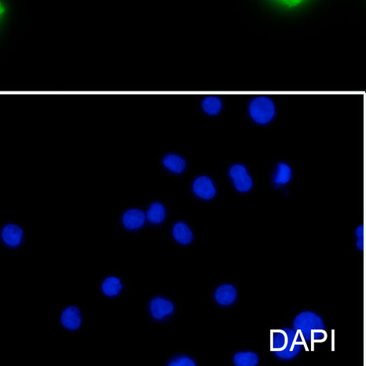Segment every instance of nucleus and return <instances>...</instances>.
Returning a JSON list of instances; mask_svg holds the SVG:
<instances>
[{
  "instance_id": "9b49d317",
  "label": "nucleus",
  "mask_w": 366,
  "mask_h": 366,
  "mask_svg": "<svg viewBox=\"0 0 366 366\" xmlns=\"http://www.w3.org/2000/svg\"><path fill=\"white\" fill-rule=\"evenodd\" d=\"M102 295L109 298L117 297L123 293L125 283L123 279L115 275H109L102 279L99 284Z\"/></svg>"
},
{
  "instance_id": "dca6fc26",
  "label": "nucleus",
  "mask_w": 366,
  "mask_h": 366,
  "mask_svg": "<svg viewBox=\"0 0 366 366\" xmlns=\"http://www.w3.org/2000/svg\"><path fill=\"white\" fill-rule=\"evenodd\" d=\"M166 218V209L160 202H153L150 205L146 213V218L153 225L163 223Z\"/></svg>"
},
{
  "instance_id": "1a4fd4ad",
  "label": "nucleus",
  "mask_w": 366,
  "mask_h": 366,
  "mask_svg": "<svg viewBox=\"0 0 366 366\" xmlns=\"http://www.w3.org/2000/svg\"><path fill=\"white\" fill-rule=\"evenodd\" d=\"M146 221V215L140 208H133L125 211L121 216L123 228L129 231H137L142 228Z\"/></svg>"
},
{
  "instance_id": "20e7f679",
  "label": "nucleus",
  "mask_w": 366,
  "mask_h": 366,
  "mask_svg": "<svg viewBox=\"0 0 366 366\" xmlns=\"http://www.w3.org/2000/svg\"><path fill=\"white\" fill-rule=\"evenodd\" d=\"M59 323L61 328L70 332L81 330L84 323V315L78 305H68L59 312Z\"/></svg>"
},
{
  "instance_id": "a211bd4d",
  "label": "nucleus",
  "mask_w": 366,
  "mask_h": 366,
  "mask_svg": "<svg viewBox=\"0 0 366 366\" xmlns=\"http://www.w3.org/2000/svg\"><path fill=\"white\" fill-rule=\"evenodd\" d=\"M362 225H358L355 228L354 231V244H355V249L356 252H360V250L362 249V247H361V244H363L362 240H361L363 238V235H362V232H363L362 229H361Z\"/></svg>"
},
{
  "instance_id": "6e6552de",
  "label": "nucleus",
  "mask_w": 366,
  "mask_h": 366,
  "mask_svg": "<svg viewBox=\"0 0 366 366\" xmlns=\"http://www.w3.org/2000/svg\"><path fill=\"white\" fill-rule=\"evenodd\" d=\"M1 239L4 245L10 249H18L25 240L23 228L16 223H8L3 226Z\"/></svg>"
},
{
  "instance_id": "0eeeda50",
  "label": "nucleus",
  "mask_w": 366,
  "mask_h": 366,
  "mask_svg": "<svg viewBox=\"0 0 366 366\" xmlns=\"http://www.w3.org/2000/svg\"><path fill=\"white\" fill-rule=\"evenodd\" d=\"M213 297L218 306L231 307L238 299V290L233 283H222L214 289Z\"/></svg>"
},
{
  "instance_id": "4be33fe9",
  "label": "nucleus",
  "mask_w": 366,
  "mask_h": 366,
  "mask_svg": "<svg viewBox=\"0 0 366 366\" xmlns=\"http://www.w3.org/2000/svg\"><path fill=\"white\" fill-rule=\"evenodd\" d=\"M6 12V7L4 5L1 6V12H0V14H1V16H4V13Z\"/></svg>"
},
{
  "instance_id": "f8f14e48",
  "label": "nucleus",
  "mask_w": 366,
  "mask_h": 366,
  "mask_svg": "<svg viewBox=\"0 0 366 366\" xmlns=\"http://www.w3.org/2000/svg\"><path fill=\"white\" fill-rule=\"evenodd\" d=\"M163 166L171 174L179 175L187 169V163L184 158L175 153H167L161 158Z\"/></svg>"
},
{
  "instance_id": "aec40b11",
  "label": "nucleus",
  "mask_w": 366,
  "mask_h": 366,
  "mask_svg": "<svg viewBox=\"0 0 366 366\" xmlns=\"http://www.w3.org/2000/svg\"><path fill=\"white\" fill-rule=\"evenodd\" d=\"M364 220L363 228H366V178L364 179ZM366 232V230H365Z\"/></svg>"
},
{
  "instance_id": "f03ea898",
  "label": "nucleus",
  "mask_w": 366,
  "mask_h": 366,
  "mask_svg": "<svg viewBox=\"0 0 366 366\" xmlns=\"http://www.w3.org/2000/svg\"><path fill=\"white\" fill-rule=\"evenodd\" d=\"M248 114L253 123L258 126L271 124L276 114L274 99L261 95L252 98L248 105Z\"/></svg>"
},
{
  "instance_id": "ddd939ff",
  "label": "nucleus",
  "mask_w": 366,
  "mask_h": 366,
  "mask_svg": "<svg viewBox=\"0 0 366 366\" xmlns=\"http://www.w3.org/2000/svg\"><path fill=\"white\" fill-rule=\"evenodd\" d=\"M172 236L182 246H189L194 240V234L189 225L183 221L176 222L172 227Z\"/></svg>"
},
{
  "instance_id": "39448f33",
  "label": "nucleus",
  "mask_w": 366,
  "mask_h": 366,
  "mask_svg": "<svg viewBox=\"0 0 366 366\" xmlns=\"http://www.w3.org/2000/svg\"><path fill=\"white\" fill-rule=\"evenodd\" d=\"M176 308L174 302L163 296L153 297L148 303V311L150 318L158 322H161L172 317Z\"/></svg>"
},
{
  "instance_id": "f3484780",
  "label": "nucleus",
  "mask_w": 366,
  "mask_h": 366,
  "mask_svg": "<svg viewBox=\"0 0 366 366\" xmlns=\"http://www.w3.org/2000/svg\"><path fill=\"white\" fill-rule=\"evenodd\" d=\"M170 366H193L197 365L196 360L187 355H178L170 358L167 364Z\"/></svg>"
},
{
  "instance_id": "412c9836",
  "label": "nucleus",
  "mask_w": 366,
  "mask_h": 366,
  "mask_svg": "<svg viewBox=\"0 0 366 366\" xmlns=\"http://www.w3.org/2000/svg\"><path fill=\"white\" fill-rule=\"evenodd\" d=\"M364 362L366 363V330L364 333Z\"/></svg>"
},
{
  "instance_id": "4468645a",
  "label": "nucleus",
  "mask_w": 366,
  "mask_h": 366,
  "mask_svg": "<svg viewBox=\"0 0 366 366\" xmlns=\"http://www.w3.org/2000/svg\"><path fill=\"white\" fill-rule=\"evenodd\" d=\"M261 360L259 353L252 350H239L232 356V362L236 366L258 365Z\"/></svg>"
},
{
  "instance_id": "6ab92c4d",
  "label": "nucleus",
  "mask_w": 366,
  "mask_h": 366,
  "mask_svg": "<svg viewBox=\"0 0 366 366\" xmlns=\"http://www.w3.org/2000/svg\"><path fill=\"white\" fill-rule=\"evenodd\" d=\"M275 1L286 8H296L308 1V0H275Z\"/></svg>"
},
{
  "instance_id": "423d86ee",
  "label": "nucleus",
  "mask_w": 366,
  "mask_h": 366,
  "mask_svg": "<svg viewBox=\"0 0 366 366\" xmlns=\"http://www.w3.org/2000/svg\"><path fill=\"white\" fill-rule=\"evenodd\" d=\"M192 191L196 198L203 201L213 200L217 195L213 180L207 175H200L192 183Z\"/></svg>"
},
{
  "instance_id": "f257e3e1",
  "label": "nucleus",
  "mask_w": 366,
  "mask_h": 366,
  "mask_svg": "<svg viewBox=\"0 0 366 366\" xmlns=\"http://www.w3.org/2000/svg\"><path fill=\"white\" fill-rule=\"evenodd\" d=\"M292 326L300 336L303 346H312L314 350L316 342L321 339L319 334H327L326 320L321 314L314 310H302L293 318ZM322 340V339H321Z\"/></svg>"
},
{
  "instance_id": "2eb2a0df",
  "label": "nucleus",
  "mask_w": 366,
  "mask_h": 366,
  "mask_svg": "<svg viewBox=\"0 0 366 366\" xmlns=\"http://www.w3.org/2000/svg\"><path fill=\"white\" fill-rule=\"evenodd\" d=\"M200 107L206 116L214 117L222 112L223 103L221 98L216 95H209L201 99Z\"/></svg>"
},
{
  "instance_id": "9d476101",
  "label": "nucleus",
  "mask_w": 366,
  "mask_h": 366,
  "mask_svg": "<svg viewBox=\"0 0 366 366\" xmlns=\"http://www.w3.org/2000/svg\"><path fill=\"white\" fill-rule=\"evenodd\" d=\"M293 177V169L286 162H279L273 168L270 175L271 185L280 189L289 184Z\"/></svg>"
},
{
  "instance_id": "7ed1b4c3",
  "label": "nucleus",
  "mask_w": 366,
  "mask_h": 366,
  "mask_svg": "<svg viewBox=\"0 0 366 366\" xmlns=\"http://www.w3.org/2000/svg\"><path fill=\"white\" fill-rule=\"evenodd\" d=\"M226 176L232 189L238 194H247L254 188V178L245 164H230L227 168Z\"/></svg>"
}]
</instances>
